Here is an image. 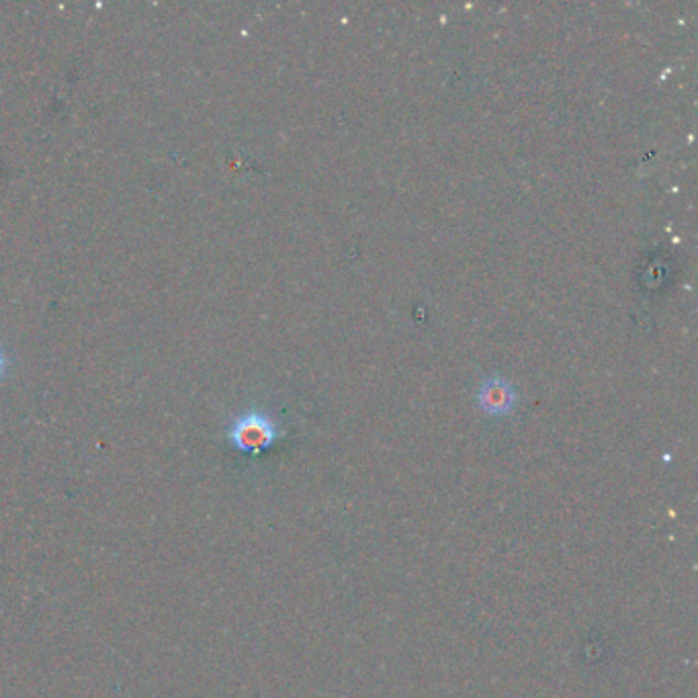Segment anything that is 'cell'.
<instances>
[{
    "label": "cell",
    "mask_w": 698,
    "mask_h": 698,
    "mask_svg": "<svg viewBox=\"0 0 698 698\" xmlns=\"http://www.w3.org/2000/svg\"><path fill=\"white\" fill-rule=\"evenodd\" d=\"M279 437L281 430L275 421L260 410L246 412L232 423L228 430L229 442L248 456H260L262 451L273 447Z\"/></svg>",
    "instance_id": "obj_1"
},
{
    "label": "cell",
    "mask_w": 698,
    "mask_h": 698,
    "mask_svg": "<svg viewBox=\"0 0 698 698\" xmlns=\"http://www.w3.org/2000/svg\"><path fill=\"white\" fill-rule=\"evenodd\" d=\"M519 402L517 388L500 375L487 377L477 390V404L489 416H508L514 412Z\"/></svg>",
    "instance_id": "obj_2"
},
{
    "label": "cell",
    "mask_w": 698,
    "mask_h": 698,
    "mask_svg": "<svg viewBox=\"0 0 698 698\" xmlns=\"http://www.w3.org/2000/svg\"><path fill=\"white\" fill-rule=\"evenodd\" d=\"M4 371V355H2V351H0V374Z\"/></svg>",
    "instance_id": "obj_3"
}]
</instances>
